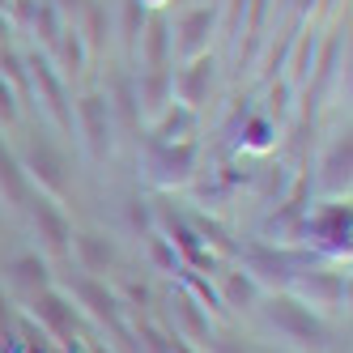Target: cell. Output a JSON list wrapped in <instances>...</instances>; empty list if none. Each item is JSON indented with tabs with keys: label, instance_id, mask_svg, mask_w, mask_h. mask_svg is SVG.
Wrapping results in <instances>:
<instances>
[{
	"label": "cell",
	"instance_id": "cell-1",
	"mask_svg": "<svg viewBox=\"0 0 353 353\" xmlns=\"http://www.w3.org/2000/svg\"><path fill=\"white\" fill-rule=\"evenodd\" d=\"M268 315H272V323L281 327V332H290V336H298V341H315V345H319V336H323V327L311 319V311L298 307V302H290V298H272Z\"/></svg>",
	"mask_w": 353,
	"mask_h": 353
},
{
	"label": "cell",
	"instance_id": "cell-2",
	"mask_svg": "<svg viewBox=\"0 0 353 353\" xmlns=\"http://www.w3.org/2000/svg\"><path fill=\"white\" fill-rule=\"evenodd\" d=\"M30 166H34V174H39V179L52 188V192H64V183H68V179H64V158H60L47 141H30Z\"/></svg>",
	"mask_w": 353,
	"mask_h": 353
},
{
	"label": "cell",
	"instance_id": "cell-3",
	"mask_svg": "<svg viewBox=\"0 0 353 353\" xmlns=\"http://www.w3.org/2000/svg\"><path fill=\"white\" fill-rule=\"evenodd\" d=\"M34 225H39V239L52 247V251H64L68 247V221L47 205V200H34Z\"/></svg>",
	"mask_w": 353,
	"mask_h": 353
},
{
	"label": "cell",
	"instance_id": "cell-4",
	"mask_svg": "<svg viewBox=\"0 0 353 353\" xmlns=\"http://www.w3.org/2000/svg\"><path fill=\"white\" fill-rule=\"evenodd\" d=\"M81 119H85V132H90L94 154L103 158L107 145H111V137H107V103H103V98H85V103H81Z\"/></svg>",
	"mask_w": 353,
	"mask_h": 353
},
{
	"label": "cell",
	"instance_id": "cell-5",
	"mask_svg": "<svg viewBox=\"0 0 353 353\" xmlns=\"http://www.w3.org/2000/svg\"><path fill=\"white\" fill-rule=\"evenodd\" d=\"M72 290H77V298L85 302V307L98 315V319H107V323H115L119 319V302L103 290V285H98V281H90V276H81V281L77 285H72Z\"/></svg>",
	"mask_w": 353,
	"mask_h": 353
},
{
	"label": "cell",
	"instance_id": "cell-6",
	"mask_svg": "<svg viewBox=\"0 0 353 353\" xmlns=\"http://www.w3.org/2000/svg\"><path fill=\"white\" fill-rule=\"evenodd\" d=\"M34 311H39L47 323H52V332H56V336H72V307H68L60 294H39Z\"/></svg>",
	"mask_w": 353,
	"mask_h": 353
},
{
	"label": "cell",
	"instance_id": "cell-7",
	"mask_svg": "<svg viewBox=\"0 0 353 353\" xmlns=\"http://www.w3.org/2000/svg\"><path fill=\"white\" fill-rule=\"evenodd\" d=\"M0 188H5V196L13 205H26V179H21V166L13 162V154L5 145H0Z\"/></svg>",
	"mask_w": 353,
	"mask_h": 353
},
{
	"label": "cell",
	"instance_id": "cell-8",
	"mask_svg": "<svg viewBox=\"0 0 353 353\" xmlns=\"http://www.w3.org/2000/svg\"><path fill=\"white\" fill-rule=\"evenodd\" d=\"M77 251H81V264L85 268H107L115 260V243H107L103 234H81L77 239Z\"/></svg>",
	"mask_w": 353,
	"mask_h": 353
},
{
	"label": "cell",
	"instance_id": "cell-9",
	"mask_svg": "<svg viewBox=\"0 0 353 353\" xmlns=\"http://www.w3.org/2000/svg\"><path fill=\"white\" fill-rule=\"evenodd\" d=\"M34 81L43 85V94H47V107H52V115H56L60 123H68V111H64V94H60V81L52 77V68H47L43 60H34Z\"/></svg>",
	"mask_w": 353,
	"mask_h": 353
},
{
	"label": "cell",
	"instance_id": "cell-10",
	"mask_svg": "<svg viewBox=\"0 0 353 353\" xmlns=\"http://www.w3.org/2000/svg\"><path fill=\"white\" fill-rule=\"evenodd\" d=\"M251 268H256L264 281H290V260L285 256H268V251H251Z\"/></svg>",
	"mask_w": 353,
	"mask_h": 353
},
{
	"label": "cell",
	"instance_id": "cell-11",
	"mask_svg": "<svg viewBox=\"0 0 353 353\" xmlns=\"http://www.w3.org/2000/svg\"><path fill=\"white\" fill-rule=\"evenodd\" d=\"M13 272H17V281H21V285H43V281H47V268H43L34 256L17 260V264H13Z\"/></svg>",
	"mask_w": 353,
	"mask_h": 353
},
{
	"label": "cell",
	"instance_id": "cell-12",
	"mask_svg": "<svg viewBox=\"0 0 353 353\" xmlns=\"http://www.w3.org/2000/svg\"><path fill=\"white\" fill-rule=\"evenodd\" d=\"M209 68H213V64H196V68L188 72V77L179 81V85H183V98H188V103H200V90H205V77H209Z\"/></svg>",
	"mask_w": 353,
	"mask_h": 353
},
{
	"label": "cell",
	"instance_id": "cell-13",
	"mask_svg": "<svg viewBox=\"0 0 353 353\" xmlns=\"http://www.w3.org/2000/svg\"><path fill=\"white\" fill-rule=\"evenodd\" d=\"M183 30H188V39H183V47H188V52H192V47H196L200 39H205V30H209V13H192Z\"/></svg>",
	"mask_w": 353,
	"mask_h": 353
},
{
	"label": "cell",
	"instance_id": "cell-14",
	"mask_svg": "<svg viewBox=\"0 0 353 353\" xmlns=\"http://www.w3.org/2000/svg\"><path fill=\"white\" fill-rule=\"evenodd\" d=\"M162 47H166V26L154 21V30H149V60L154 64H162Z\"/></svg>",
	"mask_w": 353,
	"mask_h": 353
},
{
	"label": "cell",
	"instance_id": "cell-15",
	"mask_svg": "<svg viewBox=\"0 0 353 353\" xmlns=\"http://www.w3.org/2000/svg\"><path fill=\"white\" fill-rule=\"evenodd\" d=\"M230 298H234V302H251V285L239 281V276H230Z\"/></svg>",
	"mask_w": 353,
	"mask_h": 353
},
{
	"label": "cell",
	"instance_id": "cell-16",
	"mask_svg": "<svg viewBox=\"0 0 353 353\" xmlns=\"http://www.w3.org/2000/svg\"><path fill=\"white\" fill-rule=\"evenodd\" d=\"M0 115H5V119H13V115H17V107H13L9 90H0Z\"/></svg>",
	"mask_w": 353,
	"mask_h": 353
},
{
	"label": "cell",
	"instance_id": "cell-17",
	"mask_svg": "<svg viewBox=\"0 0 353 353\" xmlns=\"http://www.w3.org/2000/svg\"><path fill=\"white\" fill-rule=\"evenodd\" d=\"M9 327V302H0V332Z\"/></svg>",
	"mask_w": 353,
	"mask_h": 353
},
{
	"label": "cell",
	"instance_id": "cell-18",
	"mask_svg": "<svg viewBox=\"0 0 353 353\" xmlns=\"http://www.w3.org/2000/svg\"><path fill=\"white\" fill-rule=\"evenodd\" d=\"M217 353H243V349H234L230 341H217Z\"/></svg>",
	"mask_w": 353,
	"mask_h": 353
},
{
	"label": "cell",
	"instance_id": "cell-19",
	"mask_svg": "<svg viewBox=\"0 0 353 353\" xmlns=\"http://www.w3.org/2000/svg\"><path fill=\"white\" fill-rule=\"evenodd\" d=\"M174 353H192V349H183V345H174Z\"/></svg>",
	"mask_w": 353,
	"mask_h": 353
},
{
	"label": "cell",
	"instance_id": "cell-20",
	"mask_svg": "<svg viewBox=\"0 0 353 353\" xmlns=\"http://www.w3.org/2000/svg\"><path fill=\"white\" fill-rule=\"evenodd\" d=\"M64 5H81V0H64Z\"/></svg>",
	"mask_w": 353,
	"mask_h": 353
}]
</instances>
